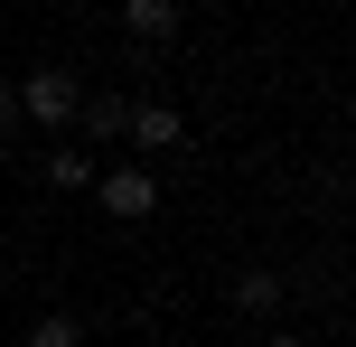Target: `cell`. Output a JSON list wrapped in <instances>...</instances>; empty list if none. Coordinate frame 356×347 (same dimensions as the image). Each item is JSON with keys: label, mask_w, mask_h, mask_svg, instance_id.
Listing matches in <instances>:
<instances>
[{"label": "cell", "mask_w": 356, "mask_h": 347, "mask_svg": "<svg viewBox=\"0 0 356 347\" xmlns=\"http://www.w3.org/2000/svg\"><path fill=\"white\" fill-rule=\"evenodd\" d=\"M263 347H309V338H291V329H282V338H263Z\"/></svg>", "instance_id": "10"}, {"label": "cell", "mask_w": 356, "mask_h": 347, "mask_svg": "<svg viewBox=\"0 0 356 347\" xmlns=\"http://www.w3.org/2000/svg\"><path fill=\"white\" fill-rule=\"evenodd\" d=\"M122 29L160 47V38H178V0H131V10H122Z\"/></svg>", "instance_id": "6"}, {"label": "cell", "mask_w": 356, "mask_h": 347, "mask_svg": "<svg viewBox=\"0 0 356 347\" xmlns=\"http://www.w3.org/2000/svg\"><path fill=\"white\" fill-rule=\"evenodd\" d=\"M178 131H188V122H178L169 104H131V131H122V141H131V150H169Z\"/></svg>", "instance_id": "5"}, {"label": "cell", "mask_w": 356, "mask_h": 347, "mask_svg": "<svg viewBox=\"0 0 356 347\" xmlns=\"http://www.w3.org/2000/svg\"><path fill=\"white\" fill-rule=\"evenodd\" d=\"M75 113H85V141H122L131 131V94H85Z\"/></svg>", "instance_id": "4"}, {"label": "cell", "mask_w": 356, "mask_h": 347, "mask_svg": "<svg viewBox=\"0 0 356 347\" xmlns=\"http://www.w3.org/2000/svg\"><path fill=\"white\" fill-rule=\"evenodd\" d=\"M104 216H122V225H141L150 207H160V179H150V169H104Z\"/></svg>", "instance_id": "2"}, {"label": "cell", "mask_w": 356, "mask_h": 347, "mask_svg": "<svg viewBox=\"0 0 356 347\" xmlns=\"http://www.w3.org/2000/svg\"><path fill=\"white\" fill-rule=\"evenodd\" d=\"M10 94H19V122H47V131L75 122V75H66V66H29Z\"/></svg>", "instance_id": "1"}, {"label": "cell", "mask_w": 356, "mask_h": 347, "mask_svg": "<svg viewBox=\"0 0 356 347\" xmlns=\"http://www.w3.org/2000/svg\"><path fill=\"white\" fill-rule=\"evenodd\" d=\"M47 179H56V188H94L104 169H94V150H75V141H66V150H47Z\"/></svg>", "instance_id": "7"}, {"label": "cell", "mask_w": 356, "mask_h": 347, "mask_svg": "<svg viewBox=\"0 0 356 347\" xmlns=\"http://www.w3.org/2000/svg\"><path fill=\"white\" fill-rule=\"evenodd\" d=\"M10 141H19V94L0 85V150H10Z\"/></svg>", "instance_id": "9"}, {"label": "cell", "mask_w": 356, "mask_h": 347, "mask_svg": "<svg viewBox=\"0 0 356 347\" xmlns=\"http://www.w3.org/2000/svg\"><path fill=\"white\" fill-rule=\"evenodd\" d=\"M225 310L234 319H272L282 310V273H272V263H244V273L225 282Z\"/></svg>", "instance_id": "3"}, {"label": "cell", "mask_w": 356, "mask_h": 347, "mask_svg": "<svg viewBox=\"0 0 356 347\" xmlns=\"http://www.w3.org/2000/svg\"><path fill=\"white\" fill-rule=\"evenodd\" d=\"M29 347H85V329H75V310H47V319H29Z\"/></svg>", "instance_id": "8"}]
</instances>
